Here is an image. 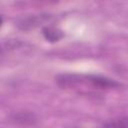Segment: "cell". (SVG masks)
Segmentation results:
<instances>
[{
	"label": "cell",
	"instance_id": "6da1fadb",
	"mask_svg": "<svg viewBox=\"0 0 128 128\" xmlns=\"http://www.w3.org/2000/svg\"><path fill=\"white\" fill-rule=\"evenodd\" d=\"M56 84L63 89H78L81 87L93 90H108L121 86V84L109 77L95 74L63 73L55 77Z\"/></svg>",
	"mask_w": 128,
	"mask_h": 128
},
{
	"label": "cell",
	"instance_id": "7a4b0ae2",
	"mask_svg": "<svg viewBox=\"0 0 128 128\" xmlns=\"http://www.w3.org/2000/svg\"><path fill=\"white\" fill-rule=\"evenodd\" d=\"M55 20V17L51 14L42 13V14H33V15H26L16 19L15 26L22 30V31H29L33 30L39 26H46L48 23H51Z\"/></svg>",
	"mask_w": 128,
	"mask_h": 128
},
{
	"label": "cell",
	"instance_id": "3957f363",
	"mask_svg": "<svg viewBox=\"0 0 128 128\" xmlns=\"http://www.w3.org/2000/svg\"><path fill=\"white\" fill-rule=\"evenodd\" d=\"M10 122L16 125L22 126H32L37 122V117L34 113L30 111H18L14 112L9 116Z\"/></svg>",
	"mask_w": 128,
	"mask_h": 128
},
{
	"label": "cell",
	"instance_id": "277c9868",
	"mask_svg": "<svg viewBox=\"0 0 128 128\" xmlns=\"http://www.w3.org/2000/svg\"><path fill=\"white\" fill-rule=\"evenodd\" d=\"M42 35L46 41L54 43V42H58L64 37V32L55 26L46 25L42 27Z\"/></svg>",
	"mask_w": 128,
	"mask_h": 128
},
{
	"label": "cell",
	"instance_id": "5b68a950",
	"mask_svg": "<svg viewBox=\"0 0 128 128\" xmlns=\"http://www.w3.org/2000/svg\"><path fill=\"white\" fill-rule=\"evenodd\" d=\"M103 126H116V127H128V117H118L106 122H103Z\"/></svg>",
	"mask_w": 128,
	"mask_h": 128
},
{
	"label": "cell",
	"instance_id": "8992f818",
	"mask_svg": "<svg viewBox=\"0 0 128 128\" xmlns=\"http://www.w3.org/2000/svg\"><path fill=\"white\" fill-rule=\"evenodd\" d=\"M37 2H40V3H48V4H52V3H56L58 2L59 0H35Z\"/></svg>",
	"mask_w": 128,
	"mask_h": 128
}]
</instances>
